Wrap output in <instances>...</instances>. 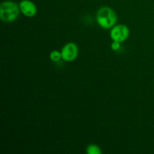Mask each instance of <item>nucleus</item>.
Returning a JSON list of instances; mask_svg holds the SVG:
<instances>
[{"instance_id":"nucleus-1","label":"nucleus","mask_w":154,"mask_h":154,"mask_svg":"<svg viewBox=\"0 0 154 154\" xmlns=\"http://www.w3.org/2000/svg\"><path fill=\"white\" fill-rule=\"evenodd\" d=\"M98 24L104 29L113 28L117 20L114 11L109 7H102L98 11L96 14Z\"/></svg>"},{"instance_id":"nucleus-2","label":"nucleus","mask_w":154,"mask_h":154,"mask_svg":"<svg viewBox=\"0 0 154 154\" xmlns=\"http://www.w3.org/2000/svg\"><path fill=\"white\" fill-rule=\"evenodd\" d=\"M20 6L11 1L3 2L0 5V17L6 23L14 21L19 16Z\"/></svg>"},{"instance_id":"nucleus-3","label":"nucleus","mask_w":154,"mask_h":154,"mask_svg":"<svg viewBox=\"0 0 154 154\" xmlns=\"http://www.w3.org/2000/svg\"><path fill=\"white\" fill-rule=\"evenodd\" d=\"M110 35L113 41L122 43L125 42L129 37V29L126 26L123 25V24L117 25L113 27Z\"/></svg>"},{"instance_id":"nucleus-4","label":"nucleus","mask_w":154,"mask_h":154,"mask_svg":"<svg viewBox=\"0 0 154 154\" xmlns=\"http://www.w3.org/2000/svg\"><path fill=\"white\" fill-rule=\"evenodd\" d=\"M62 59L66 62H72L76 60L78 56V48L75 43H68L63 47L61 51Z\"/></svg>"},{"instance_id":"nucleus-5","label":"nucleus","mask_w":154,"mask_h":154,"mask_svg":"<svg viewBox=\"0 0 154 154\" xmlns=\"http://www.w3.org/2000/svg\"><path fill=\"white\" fill-rule=\"evenodd\" d=\"M19 6L20 11L28 17H32L37 13V7L30 0H22Z\"/></svg>"},{"instance_id":"nucleus-6","label":"nucleus","mask_w":154,"mask_h":154,"mask_svg":"<svg viewBox=\"0 0 154 154\" xmlns=\"http://www.w3.org/2000/svg\"><path fill=\"white\" fill-rule=\"evenodd\" d=\"M87 153L88 154H101L102 150L99 146L96 144H90L87 147Z\"/></svg>"},{"instance_id":"nucleus-7","label":"nucleus","mask_w":154,"mask_h":154,"mask_svg":"<svg viewBox=\"0 0 154 154\" xmlns=\"http://www.w3.org/2000/svg\"><path fill=\"white\" fill-rule=\"evenodd\" d=\"M50 58L53 62H59L62 59L61 52L59 51H53L50 54Z\"/></svg>"},{"instance_id":"nucleus-8","label":"nucleus","mask_w":154,"mask_h":154,"mask_svg":"<svg viewBox=\"0 0 154 154\" xmlns=\"http://www.w3.org/2000/svg\"><path fill=\"white\" fill-rule=\"evenodd\" d=\"M120 48V43L118 42H114L113 41L112 44H111V48L113 51H118Z\"/></svg>"}]
</instances>
